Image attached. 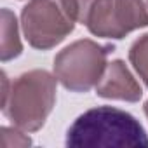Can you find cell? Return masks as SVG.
I'll list each match as a JSON object with an SVG mask.
<instances>
[{
  "label": "cell",
  "instance_id": "6da1fadb",
  "mask_svg": "<svg viewBox=\"0 0 148 148\" xmlns=\"http://www.w3.org/2000/svg\"><path fill=\"white\" fill-rule=\"evenodd\" d=\"M2 113L18 129L37 132L45 125L58 92V79L47 70H30L9 80L2 71Z\"/></svg>",
  "mask_w": 148,
  "mask_h": 148
},
{
  "label": "cell",
  "instance_id": "7a4b0ae2",
  "mask_svg": "<svg viewBox=\"0 0 148 148\" xmlns=\"http://www.w3.org/2000/svg\"><path fill=\"white\" fill-rule=\"evenodd\" d=\"M66 146L148 148V134L139 120L115 106H96L79 115L66 131Z\"/></svg>",
  "mask_w": 148,
  "mask_h": 148
},
{
  "label": "cell",
  "instance_id": "3957f363",
  "mask_svg": "<svg viewBox=\"0 0 148 148\" xmlns=\"http://www.w3.org/2000/svg\"><path fill=\"white\" fill-rule=\"evenodd\" d=\"M113 51L112 44H98L92 38L75 40L56 54L54 75L70 92H89L101 80Z\"/></svg>",
  "mask_w": 148,
  "mask_h": 148
},
{
  "label": "cell",
  "instance_id": "277c9868",
  "mask_svg": "<svg viewBox=\"0 0 148 148\" xmlns=\"http://www.w3.org/2000/svg\"><path fill=\"white\" fill-rule=\"evenodd\" d=\"M77 19L66 0H28L21 11V28L26 42L38 51L59 45L73 30Z\"/></svg>",
  "mask_w": 148,
  "mask_h": 148
},
{
  "label": "cell",
  "instance_id": "5b68a950",
  "mask_svg": "<svg viewBox=\"0 0 148 148\" xmlns=\"http://www.w3.org/2000/svg\"><path fill=\"white\" fill-rule=\"evenodd\" d=\"M80 25L94 37L122 40L148 26V0H92Z\"/></svg>",
  "mask_w": 148,
  "mask_h": 148
},
{
  "label": "cell",
  "instance_id": "8992f818",
  "mask_svg": "<svg viewBox=\"0 0 148 148\" xmlns=\"http://www.w3.org/2000/svg\"><path fill=\"white\" fill-rule=\"evenodd\" d=\"M94 89L96 94L103 99L136 103L143 96V89L139 82L136 80V77L127 68L125 61L122 59H113L106 64L103 77Z\"/></svg>",
  "mask_w": 148,
  "mask_h": 148
},
{
  "label": "cell",
  "instance_id": "52a82bcc",
  "mask_svg": "<svg viewBox=\"0 0 148 148\" xmlns=\"http://www.w3.org/2000/svg\"><path fill=\"white\" fill-rule=\"evenodd\" d=\"M23 52V44L19 38V25L16 14L4 7L2 9V40H0V59L7 63Z\"/></svg>",
  "mask_w": 148,
  "mask_h": 148
},
{
  "label": "cell",
  "instance_id": "ba28073f",
  "mask_svg": "<svg viewBox=\"0 0 148 148\" xmlns=\"http://www.w3.org/2000/svg\"><path fill=\"white\" fill-rule=\"evenodd\" d=\"M129 61L148 89V33L136 38L129 47Z\"/></svg>",
  "mask_w": 148,
  "mask_h": 148
},
{
  "label": "cell",
  "instance_id": "9c48e42d",
  "mask_svg": "<svg viewBox=\"0 0 148 148\" xmlns=\"http://www.w3.org/2000/svg\"><path fill=\"white\" fill-rule=\"evenodd\" d=\"M0 132H2V143H4V146H12V145L14 146H28V145H32V139L26 134H23L25 131H21L18 127H14V129L2 127Z\"/></svg>",
  "mask_w": 148,
  "mask_h": 148
},
{
  "label": "cell",
  "instance_id": "30bf717a",
  "mask_svg": "<svg viewBox=\"0 0 148 148\" xmlns=\"http://www.w3.org/2000/svg\"><path fill=\"white\" fill-rule=\"evenodd\" d=\"M143 112H145V115H146V119H148V99H146L145 105H143Z\"/></svg>",
  "mask_w": 148,
  "mask_h": 148
}]
</instances>
